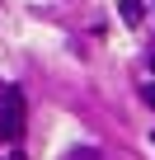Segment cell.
<instances>
[{"label": "cell", "instance_id": "7a4b0ae2", "mask_svg": "<svg viewBox=\"0 0 155 160\" xmlns=\"http://www.w3.org/2000/svg\"><path fill=\"white\" fill-rule=\"evenodd\" d=\"M118 14H122V24H132V28H136L146 10H141V0H122V5H118Z\"/></svg>", "mask_w": 155, "mask_h": 160}, {"label": "cell", "instance_id": "277c9868", "mask_svg": "<svg viewBox=\"0 0 155 160\" xmlns=\"http://www.w3.org/2000/svg\"><path fill=\"white\" fill-rule=\"evenodd\" d=\"M150 61H155V57H150Z\"/></svg>", "mask_w": 155, "mask_h": 160}, {"label": "cell", "instance_id": "3957f363", "mask_svg": "<svg viewBox=\"0 0 155 160\" xmlns=\"http://www.w3.org/2000/svg\"><path fill=\"white\" fill-rule=\"evenodd\" d=\"M141 99H146V104L155 108V80H150V85H141Z\"/></svg>", "mask_w": 155, "mask_h": 160}, {"label": "cell", "instance_id": "6da1fadb", "mask_svg": "<svg viewBox=\"0 0 155 160\" xmlns=\"http://www.w3.org/2000/svg\"><path fill=\"white\" fill-rule=\"evenodd\" d=\"M24 137V94L5 90V104H0V141H19Z\"/></svg>", "mask_w": 155, "mask_h": 160}]
</instances>
